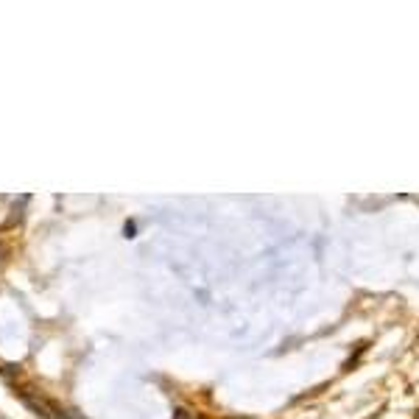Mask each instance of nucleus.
<instances>
[{
  "label": "nucleus",
  "mask_w": 419,
  "mask_h": 419,
  "mask_svg": "<svg viewBox=\"0 0 419 419\" xmlns=\"http://www.w3.org/2000/svg\"><path fill=\"white\" fill-rule=\"evenodd\" d=\"M137 235V224L134 221H126L123 224V238H134Z\"/></svg>",
  "instance_id": "obj_1"
}]
</instances>
